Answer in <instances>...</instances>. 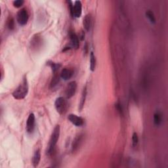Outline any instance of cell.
<instances>
[{"mask_svg": "<svg viewBox=\"0 0 168 168\" xmlns=\"http://www.w3.org/2000/svg\"><path fill=\"white\" fill-rule=\"evenodd\" d=\"M73 75V71L68 68L63 69L61 73V78L64 80H68L72 78Z\"/></svg>", "mask_w": 168, "mask_h": 168, "instance_id": "cell-12", "label": "cell"}, {"mask_svg": "<svg viewBox=\"0 0 168 168\" xmlns=\"http://www.w3.org/2000/svg\"><path fill=\"white\" fill-rule=\"evenodd\" d=\"M7 26H8L9 29L11 30H12L15 28V21L13 18H10L9 20H8Z\"/></svg>", "mask_w": 168, "mask_h": 168, "instance_id": "cell-19", "label": "cell"}, {"mask_svg": "<svg viewBox=\"0 0 168 168\" xmlns=\"http://www.w3.org/2000/svg\"><path fill=\"white\" fill-rule=\"evenodd\" d=\"M139 143V137L137 133H133L132 135V144L134 147H136Z\"/></svg>", "mask_w": 168, "mask_h": 168, "instance_id": "cell-18", "label": "cell"}, {"mask_svg": "<svg viewBox=\"0 0 168 168\" xmlns=\"http://www.w3.org/2000/svg\"><path fill=\"white\" fill-rule=\"evenodd\" d=\"M35 115L33 113H31L29 115L28 120L26 121V131L28 133H32L33 132L35 127Z\"/></svg>", "mask_w": 168, "mask_h": 168, "instance_id": "cell-7", "label": "cell"}, {"mask_svg": "<svg viewBox=\"0 0 168 168\" xmlns=\"http://www.w3.org/2000/svg\"><path fill=\"white\" fill-rule=\"evenodd\" d=\"M70 11L73 17L75 18H79L81 17L82 13V5L80 1H75L74 4L71 3L70 5Z\"/></svg>", "mask_w": 168, "mask_h": 168, "instance_id": "cell-4", "label": "cell"}, {"mask_svg": "<svg viewBox=\"0 0 168 168\" xmlns=\"http://www.w3.org/2000/svg\"><path fill=\"white\" fill-rule=\"evenodd\" d=\"M83 25L84 27V29L87 32L89 31L91 26V17L89 14H88L85 16L83 21Z\"/></svg>", "mask_w": 168, "mask_h": 168, "instance_id": "cell-14", "label": "cell"}, {"mask_svg": "<svg viewBox=\"0 0 168 168\" xmlns=\"http://www.w3.org/2000/svg\"><path fill=\"white\" fill-rule=\"evenodd\" d=\"M55 106L57 112L59 114H63L67 110V101L64 97H58L55 102Z\"/></svg>", "mask_w": 168, "mask_h": 168, "instance_id": "cell-3", "label": "cell"}, {"mask_svg": "<svg viewBox=\"0 0 168 168\" xmlns=\"http://www.w3.org/2000/svg\"><path fill=\"white\" fill-rule=\"evenodd\" d=\"M41 160V150L40 149H37L34 152L33 157H32V165L34 167H36L39 165Z\"/></svg>", "mask_w": 168, "mask_h": 168, "instance_id": "cell-11", "label": "cell"}, {"mask_svg": "<svg viewBox=\"0 0 168 168\" xmlns=\"http://www.w3.org/2000/svg\"><path fill=\"white\" fill-rule=\"evenodd\" d=\"M28 93V84L26 77L24 76L23 82L19 85L18 88L16 89L13 93L12 95L15 99L21 100L25 98V97Z\"/></svg>", "mask_w": 168, "mask_h": 168, "instance_id": "cell-2", "label": "cell"}, {"mask_svg": "<svg viewBox=\"0 0 168 168\" xmlns=\"http://www.w3.org/2000/svg\"><path fill=\"white\" fill-rule=\"evenodd\" d=\"M68 119L70 122H71L72 124H74V126H77V127H80V126L84 125L83 119L81 117L75 115V114H69L68 116Z\"/></svg>", "mask_w": 168, "mask_h": 168, "instance_id": "cell-8", "label": "cell"}, {"mask_svg": "<svg viewBox=\"0 0 168 168\" xmlns=\"http://www.w3.org/2000/svg\"><path fill=\"white\" fill-rule=\"evenodd\" d=\"M83 137H84V135L82 134H80L75 137V138L73 140V143L72 144V153H75V152L77 151L78 149L80 148L81 144H82V143Z\"/></svg>", "mask_w": 168, "mask_h": 168, "instance_id": "cell-10", "label": "cell"}, {"mask_svg": "<svg viewBox=\"0 0 168 168\" xmlns=\"http://www.w3.org/2000/svg\"><path fill=\"white\" fill-rule=\"evenodd\" d=\"M146 16H147V17L149 19V20H150L151 23H153V24L156 23L155 16H154L153 12H152L150 10H148L146 12Z\"/></svg>", "mask_w": 168, "mask_h": 168, "instance_id": "cell-17", "label": "cell"}, {"mask_svg": "<svg viewBox=\"0 0 168 168\" xmlns=\"http://www.w3.org/2000/svg\"><path fill=\"white\" fill-rule=\"evenodd\" d=\"M77 89V83L73 81V82H70L66 88L65 90V96L67 99H70L75 95V91Z\"/></svg>", "mask_w": 168, "mask_h": 168, "instance_id": "cell-6", "label": "cell"}, {"mask_svg": "<svg viewBox=\"0 0 168 168\" xmlns=\"http://www.w3.org/2000/svg\"><path fill=\"white\" fill-rule=\"evenodd\" d=\"M154 122L156 126H160L162 123V115L160 112H156L154 115Z\"/></svg>", "mask_w": 168, "mask_h": 168, "instance_id": "cell-16", "label": "cell"}, {"mask_svg": "<svg viewBox=\"0 0 168 168\" xmlns=\"http://www.w3.org/2000/svg\"><path fill=\"white\" fill-rule=\"evenodd\" d=\"M51 67L52 68V70L54 72H55L57 70H58V68H60L61 67V65L60 64H56V63H51Z\"/></svg>", "mask_w": 168, "mask_h": 168, "instance_id": "cell-22", "label": "cell"}, {"mask_svg": "<svg viewBox=\"0 0 168 168\" xmlns=\"http://www.w3.org/2000/svg\"><path fill=\"white\" fill-rule=\"evenodd\" d=\"M59 136H60V126L57 125L54 128L51 135L50 141H49V144L46 150V154L47 156H51L53 154V152L54 149H55L58 140Z\"/></svg>", "mask_w": 168, "mask_h": 168, "instance_id": "cell-1", "label": "cell"}, {"mask_svg": "<svg viewBox=\"0 0 168 168\" xmlns=\"http://www.w3.org/2000/svg\"><path fill=\"white\" fill-rule=\"evenodd\" d=\"M96 68V58L93 52L90 53V70L91 71L94 72Z\"/></svg>", "mask_w": 168, "mask_h": 168, "instance_id": "cell-15", "label": "cell"}, {"mask_svg": "<svg viewBox=\"0 0 168 168\" xmlns=\"http://www.w3.org/2000/svg\"><path fill=\"white\" fill-rule=\"evenodd\" d=\"M24 2L23 1V0H17V1L13 2V5H14L15 7L19 8V7H21L22 5L24 4Z\"/></svg>", "mask_w": 168, "mask_h": 168, "instance_id": "cell-21", "label": "cell"}, {"mask_svg": "<svg viewBox=\"0 0 168 168\" xmlns=\"http://www.w3.org/2000/svg\"><path fill=\"white\" fill-rule=\"evenodd\" d=\"M17 20L18 23L22 26L27 24L28 20V13L25 8L19 10L17 14Z\"/></svg>", "mask_w": 168, "mask_h": 168, "instance_id": "cell-5", "label": "cell"}, {"mask_svg": "<svg viewBox=\"0 0 168 168\" xmlns=\"http://www.w3.org/2000/svg\"><path fill=\"white\" fill-rule=\"evenodd\" d=\"M87 94H88V89H87V85H85L84 88L82 97H81V99H80V102L79 109L80 111L83 109V108L84 106L85 100H86V97H87Z\"/></svg>", "mask_w": 168, "mask_h": 168, "instance_id": "cell-13", "label": "cell"}, {"mask_svg": "<svg viewBox=\"0 0 168 168\" xmlns=\"http://www.w3.org/2000/svg\"><path fill=\"white\" fill-rule=\"evenodd\" d=\"M70 40V44L74 50H78L80 47V41L78 36L75 34V32L73 31H70L69 33Z\"/></svg>", "mask_w": 168, "mask_h": 168, "instance_id": "cell-9", "label": "cell"}, {"mask_svg": "<svg viewBox=\"0 0 168 168\" xmlns=\"http://www.w3.org/2000/svg\"><path fill=\"white\" fill-rule=\"evenodd\" d=\"M58 82H59V77L57 75H54V77L53 78L52 82L51 83V85L52 88H53V87H55L56 85H57Z\"/></svg>", "mask_w": 168, "mask_h": 168, "instance_id": "cell-20", "label": "cell"}]
</instances>
